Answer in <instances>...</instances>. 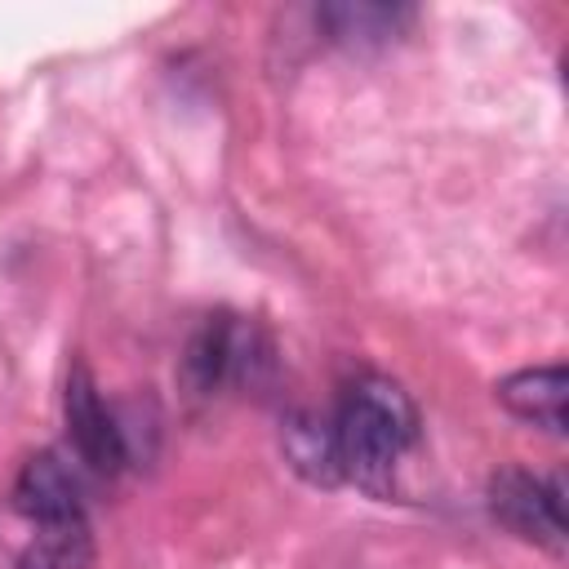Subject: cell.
Segmentation results:
<instances>
[{
  "label": "cell",
  "mask_w": 569,
  "mask_h": 569,
  "mask_svg": "<svg viewBox=\"0 0 569 569\" xmlns=\"http://www.w3.org/2000/svg\"><path fill=\"white\" fill-rule=\"evenodd\" d=\"M329 436L338 480L373 498H391L396 467L418 445V405L400 382L382 373H356L338 396Z\"/></svg>",
  "instance_id": "cell-1"
},
{
  "label": "cell",
  "mask_w": 569,
  "mask_h": 569,
  "mask_svg": "<svg viewBox=\"0 0 569 569\" xmlns=\"http://www.w3.org/2000/svg\"><path fill=\"white\" fill-rule=\"evenodd\" d=\"M267 365H271L267 333L244 316L213 311L187 338L178 373H182V387L191 396H213V391L236 387V382H258Z\"/></svg>",
  "instance_id": "cell-2"
},
{
  "label": "cell",
  "mask_w": 569,
  "mask_h": 569,
  "mask_svg": "<svg viewBox=\"0 0 569 569\" xmlns=\"http://www.w3.org/2000/svg\"><path fill=\"white\" fill-rule=\"evenodd\" d=\"M489 516L533 542V547H547V551H565V489H560V476H538L529 467H502L489 476Z\"/></svg>",
  "instance_id": "cell-3"
},
{
  "label": "cell",
  "mask_w": 569,
  "mask_h": 569,
  "mask_svg": "<svg viewBox=\"0 0 569 569\" xmlns=\"http://www.w3.org/2000/svg\"><path fill=\"white\" fill-rule=\"evenodd\" d=\"M62 422H67V440L76 449V458L98 471V476H116L129 462V440L120 418L111 413V405L102 400L93 373L76 360L62 387Z\"/></svg>",
  "instance_id": "cell-4"
},
{
  "label": "cell",
  "mask_w": 569,
  "mask_h": 569,
  "mask_svg": "<svg viewBox=\"0 0 569 569\" xmlns=\"http://www.w3.org/2000/svg\"><path fill=\"white\" fill-rule=\"evenodd\" d=\"M13 507L36 529L40 525H80L84 520L80 476L71 471V462L58 449H40L22 462V471L13 480Z\"/></svg>",
  "instance_id": "cell-5"
},
{
  "label": "cell",
  "mask_w": 569,
  "mask_h": 569,
  "mask_svg": "<svg viewBox=\"0 0 569 569\" xmlns=\"http://www.w3.org/2000/svg\"><path fill=\"white\" fill-rule=\"evenodd\" d=\"M493 396L502 400L507 413L542 427L547 436H565V400H569V373L565 365H533L507 373Z\"/></svg>",
  "instance_id": "cell-6"
},
{
  "label": "cell",
  "mask_w": 569,
  "mask_h": 569,
  "mask_svg": "<svg viewBox=\"0 0 569 569\" xmlns=\"http://www.w3.org/2000/svg\"><path fill=\"white\" fill-rule=\"evenodd\" d=\"M316 18H320V27L329 31L333 44L365 53V49H382L396 36H405V27L413 22V9L373 4V0H338V4H325Z\"/></svg>",
  "instance_id": "cell-7"
},
{
  "label": "cell",
  "mask_w": 569,
  "mask_h": 569,
  "mask_svg": "<svg viewBox=\"0 0 569 569\" xmlns=\"http://www.w3.org/2000/svg\"><path fill=\"white\" fill-rule=\"evenodd\" d=\"M284 453L289 462L311 480V485H342L338 480V462H333V436H329V418H316V413H293L284 422Z\"/></svg>",
  "instance_id": "cell-8"
},
{
  "label": "cell",
  "mask_w": 569,
  "mask_h": 569,
  "mask_svg": "<svg viewBox=\"0 0 569 569\" xmlns=\"http://www.w3.org/2000/svg\"><path fill=\"white\" fill-rule=\"evenodd\" d=\"M89 525H40L18 569H84L89 565Z\"/></svg>",
  "instance_id": "cell-9"
}]
</instances>
